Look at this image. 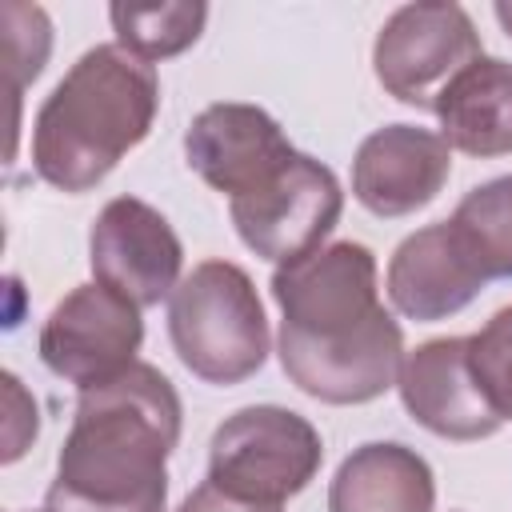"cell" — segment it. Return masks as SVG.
<instances>
[{"label": "cell", "mask_w": 512, "mask_h": 512, "mask_svg": "<svg viewBox=\"0 0 512 512\" xmlns=\"http://www.w3.org/2000/svg\"><path fill=\"white\" fill-rule=\"evenodd\" d=\"M280 368L312 400L368 404L384 396L404 364V332L384 312L376 256L356 240H336L292 264H276Z\"/></svg>", "instance_id": "obj_1"}, {"label": "cell", "mask_w": 512, "mask_h": 512, "mask_svg": "<svg viewBox=\"0 0 512 512\" xmlns=\"http://www.w3.org/2000/svg\"><path fill=\"white\" fill-rule=\"evenodd\" d=\"M180 416L172 380L144 360L84 388L44 496L48 512H164Z\"/></svg>", "instance_id": "obj_2"}, {"label": "cell", "mask_w": 512, "mask_h": 512, "mask_svg": "<svg viewBox=\"0 0 512 512\" xmlns=\"http://www.w3.org/2000/svg\"><path fill=\"white\" fill-rule=\"evenodd\" d=\"M160 108L156 68L120 44L88 48L32 120V168L60 192L96 188L148 132Z\"/></svg>", "instance_id": "obj_3"}, {"label": "cell", "mask_w": 512, "mask_h": 512, "mask_svg": "<svg viewBox=\"0 0 512 512\" xmlns=\"http://www.w3.org/2000/svg\"><path fill=\"white\" fill-rule=\"evenodd\" d=\"M168 340L204 384H240L268 360L272 336L252 276L232 260L196 264L168 296Z\"/></svg>", "instance_id": "obj_4"}, {"label": "cell", "mask_w": 512, "mask_h": 512, "mask_svg": "<svg viewBox=\"0 0 512 512\" xmlns=\"http://www.w3.org/2000/svg\"><path fill=\"white\" fill-rule=\"evenodd\" d=\"M324 444L312 420L280 404L232 412L208 444V480L240 500L284 504L320 472Z\"/></svg>", "instance_id": "obj_5"}, {"label": "cell", "mask_w": 512, "mask_h": 512, "mask_svg": "<svg viewBox=\"0 0 512 512\" xmlns=\"http://www.w3.org/2000/svg\"><path fill=\"white\" fill-rule=\"evenodd\" d=\"M484 56L480 32L460 4H404L372 44V68L388 96L412 108H436L440 92Z\"/></svg>", "instance_id": "obj_6"}, {"label": "cell", "mask_w": 512, "mask_h": 512, "mask_svg": "<svg viewBox=\"0 0 512 512\" xmlns=\"http://www.w3.org/2000/svg\"><path fill=\"white\" fill-rule=\"evenodd\" d=\"M236 236L272 264H292L324 244L344 212L340 180L316 156L296 152L272 180L228 200Z\"/></svg>", "instance_id": "obj_7"}, {"label": "cell", "mask_w": 512, "mask_h": 512, "mask_svg": "<svg viewBox=\"0 0 512 512\" xmlns=\"http://www.w3.org/2000/svg\"><path fill=\"white\" fill-rule=\"evenodd\" d=\"M144 344V320L132 300L104 288L100 280L72 288L40 328V360L52 376L96 388L136 364Z\"/></svg>", "instance_id": "obj_8"}, {"label": "cell", "mask_w": 512, "mask_h": 512, "mask_svg": "<svg viewBox=\"0 0 512 512\" xmlns=\"http://www.w3.org/2000/svg\"><path fill=\"white\" fill-rule=\"evenodd\" d=\"M88 264L104 288L120 292L136 308H152L176 292L184 248L172 224L152 204L116 196L92 220Z\"/></svg>", "instance_id": "obj_9"}, {"label": "cell", "mask_w": 512, "mask_h": 512, "mask_svg": "<svg viewBox=\"0 0 512 512\" xmlns=\"http://www.w3.org/2000/svg\"><path fill=\"white\" fill-rule=\"evenodd\" d=\"M188 168L228 200L260 188L284 164L296 160L284 128L256 104L220 100L208 104L184 132Z\"/></svg>", "instance_id": "obj_10"}, {"label": "cell", "mask_w": 512, "mask_h": 512, "mask_svg": "<svg viewBox=\"0 0 512 512\" xmlns=\"http://www.w3.org/2000/svg\"><path fill=\"white\" fill-rule=\"evenodd\" d=\"M396 388L408 416L432 436L484 440L504 424V416L492 408L488 392L472 372L468 336H440L404 352Z\"/></svg>", "instance_id": "obj_11"}, {"label": "cell", "mask_w": 512, "mask_h": 512, "mask_svg": "<svg viewBox=\"0 0 512 512\" xmlns=\"http://www.w3.org/2000/svg\"><path fill=\"white\" fill-rule=\"evenodd\" d=\"M452 176V148L440 132L388 124L364 136L352 160V196L372 216H408L440 196Z\"/></svg>", "instance_id": "obj_12"}, {"label": "cell", "mask_w": 512, "mask_h": 512, "mask_svg": "<svg viewBox=\"0 0 512 512\" xmlns=\"http://www.w3.org/2000/svg\"><path fill=\"white\" fill-rule=\"evenodd\" d=\"M488 280L468 260L448 220L404 236L388 260V300L400 316L432 324L468 308Z\"/></svg>", "instance_id": "obj_13"}, {"label": "cell", "mask_w": 512, "mask_h": 512, "mask_svg": "<svg viewBox=\"0 0 512 512\" xmlns=\"http://www.w3.org/2000/svg\"><path fill=\"white\" fill-rule=\"evenodd\" d=\"M436 480L428 460L396 440L352 448L328 484V512H432Z\"/></svg>", "instance_id": "obj_14"}, {"label": "cell", "mask_w": 512, "mask_h": 512, "mask_svg": "<svg viewBox=\"0 0 512 512\" xmlns=\"http://www.w3.org/2000/svg\"><path fill=\"white\" fill-rule=\"evenodd\" d=\"M440 140L468 156L512 152V64L500 56L472 60L436 100Z\"/></svg>", "instance_id": "obj_15"}, {"label": "cell", "mask_w": 512, "mask_h": 512, "mask_svg": "<svg viewBox=\"0 0 512 512\" xmlns=\"http://www.w3.org/2000/svg\"><path fill=\"white\" fill-rule=\"evenodd\" d=\"M448 224L484 280L512 276V176H496L464 192Z\"/></svg>", "instance_id": "obj_16"}, {"label": "cell", "mask_w": 512, "mask_h": 512, "mask_svg": "<svg viewBox=\"0 0 512 512\" xmlns=\"http://www.w3.org/2000/svg\"><path fill=\"white\" fill-rule=\"evenodd\" d=\"M108 20L116 28V44L132 56L156 64L168 56H180L192 48L204 32L208 4L200 0H160V4H124L116 0L108 8Z\"/></svg>", "instance_id": "obj_17"}, {"label": "cell", "mask_w": 512, "mask_h": 512, "mask_svg": "<svg viewBox=\"0 0 512 512\" xmlns=\"http://www.w3.org/2000/svg\"><path fill=\"white\" fill-rule=\"evenodd\" d=\"M468 344L480 388L488 392L492 408L504 420H512V304L500 308L476 336H468Z\"/></svg>", "instance_id": "obj_18"}, {"label": "cell", "mask_w": 512, "mask_h": 512, "mask_svg": "<svg viewBox=\"0 0 512 512\" xmlns=\"http://www.w3.org/2000/svg\"><path fill=\"white\" fill-rule=\"evenodd\" d=\"M4 56H8V72H12V92L20 96L28 80L40 76L48 48H52V24L44 16V8L36 4H4Z\"/></svg>", "instance_id": "obj_19"}, {"label": "cell", "mask_w": 512, "mask_h": 512, "mask_svg": "<svg viewBox=\"0 0 512 512\" xmlns=\"http://www.w3.org/2000/svg\"><path fill=\"white\" fill-rule=\"evenodd\" d=\"M176 512H284V504H260V500H240L224 488H216L212 480H204L200 488H192Z\"/></svg>", "instance_id": "obj_20"}, {"label": "cell", "mask_w": 512, "mask_h": 512, "mask_svg": "<svg viewBox=\"0 0 512 512\" xmlns=\"http://www.w3.org/2000/svg\"><path fill=\"white\" fill-rule=\"evenodd\" d=\"M492 12H496V20H500V28L512 36V0H496Z\"/></svg>", "instance_id": "obj_21"}]
</instances>
